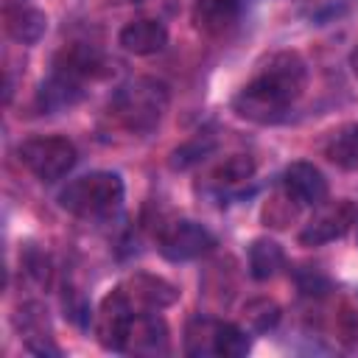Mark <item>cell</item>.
<instances>
[{
  "label": "cell",
  "instance_id": "6da1fadb",
  "mask_svg": "<svg viewBox=\"0 0 358 358\" xmlns=\"http://www.w3.org/2000/svg\"><path fill=\"white\" fill-rule=\"evenodd\" d=\"M308 84V64L296 50L274 53L232 98V112L241 120L271 126L280 123L302 98Z\"/></svg>",
  "mask_w": 358,
  "mask_h": 358
},
{
  "label": "cell",
  "instance_id": "7a4b0ae2",
  "mask_svg": "<svg viewBox=\"0 0 358 358\" xmlns=\"http://www.w3.org/2000/svg\"><path fill=\"white\" fill-rule=\"evenodd\" d=\"M168 103H171V92L165 81L151 76H137L117 87V92L112 95L109 112L126 131L148 134L165 117Z\"/></svg>",
  "mask_w": 358,
  "mask_h": 358
},
{
  "label": "cell",
  "instance_id": "3957f363",
  "mask_svg": "<svg viewBox=\"0 0 358 358\" xmlns=\"http://www.w3.org/2000/svg\"><path fill=\"white\" fill-rule=\"evenodd\" d=\"M123 179L115 171H90L59 190V207L76 218H109L123 204Z\"/></svg>",
  "mask_w": 358,
  "mask_h": 358
},
{
  "label": "cell",
  "instance_id": "277c9868",
  "mask_svg": "<svg viewBox=\"0 0 358 358\" xmlns=\"http://www.w3.org/2000/svg\"><path fill=\"white\" fill-rule=\"evenodd\" d=\"M17 157L31 176L50 185V182L64 179L73 171L78 151H76L73 140H67L62 134H39V137L22 140L17 148Z\"/></svg>",
  "mask_w": 358,
  "mask_h": 358
},
{
  "label": "cell",
  "instance_id": "5b68a950",
  "mask_svg": "<svg viewBox=\"0 0 358 358\" xmlns=\"http://www.w3.org/2000/svg\"><path fill=\"white\" fill-rule=\"evenodd\" d=\"M157 249L171 263H187L196 257H204L215 249V235L190 218H176L165 224L157 235Z\"/></svg>",
  "mask_w": 358,
  "mask_h": 358
},
{
  "label": "cell",
  "instance_id": "8992f818",
  "mask_svg": "<svg viewBox=\"0 0 358 358\" xmlns=\"http://www.w3.org/2000/svg\"><path fill=\"white\" fill-rule=\"evenodd\" d=\"M134 305L129 302L126 291L120 285H115L101 302H98V310L92 313V333H95V341L109 350V352H120L123 350V338H126V330H129V322L134 316Z\"/></svg>",
  "mask_w": 358,
  "mask_h": 358
},
{
  "label": "cell",
  "instance_id": "52a82bcc",
  "mask_svg": "<svg viewBox=\"0 0 358 358\" xmlns=\"http://www.w3.org/2000/svg\"><path fill=\"white\" fill-rule=\"evenodd\" d=\"M355 224H358V207L350 199L324 201L316 207V213L299 229V243L302 246H324V243L347 235Z\"/></svg>",
  "mask_w": 358,
  "mask_h": 358
},
{
  "label": "cell",
  "instance_id": "ba28073f",
  "mask_svg": "<svg viewBox=\"0 0 358 358\" xmlns=\"http://www.w3.org/2000/svg\"><path fill=\"white\" fill-rule=\"evenodd\" d=\"M168 350H171V333H168V322L159 316V310H137L129 322L120 352L154 358V355H165Z\"/></svg>",
  "mask_w": 358,
  "mask_h": 358
},
{
  "label": "cell",
  "instance_id": "9c48e42d",
  "mask_svg": "<svg viewBox=\"0 0 358 358\" xmlns=\"http://www.w3.org/2000/svg\"><path fill=\"white\" fill-rule=\"evenodd\" d=\"M280 187H282L299 207H313V210H316L319 204H324V201H327V193H330L324 173H322L313 162H305V159L291 162V165L282 171Z\"/></svg>",
  "mask_w": 358,
  "mask_h": 358
},
{
  "label": "cell",
  "instance_id": "30bf717a",
  "mask_svg": "<svg viewBox=\"0 0 358 358\" xmlns=\"http://www.w3.org/2000/svg\"><path fill=\"white\" fill-rule=\"evenodd\" d=\"M53 70L87 84V81L103 78V76L109 73V62H106V56L101 53V48H95V45H90V42H70V45H64V48L56 53Z\"/></svg>",
  "mask_w": 358,
  "mask_h": 358
},
{
  "label": "cell",
  "instance_id": "8fae6325",
  "mask_svg": "<svg viewBox=\"0 0 358 358\" xmlns=\"http://www.w3.org/2000/svg\"><path fill=\"white\" fill-rule=\"evenodd\" d=\"M120 288L126 291L134 310H165L179 299V288L173 282L148 271L131 274L126 282H120Z\"/></svg>",
  "mask_w": 358,
  "mask_h": 358
},
{
  "label": "cell",
  "instance_id": "7c38bea8",
  "mask_svg": "<svg viewBox=\"0 0 358 358\" xmlns=\"http://www.w3.org/2000/svg\"><path fill=\"white\" fill-rule=\"evenodd\" d=\"M117 45L131 56H154L168 45V28L162 20L140 14L120 28Z\"/></svg>",
  "mask_w": 358,
  "mask_h": 358
},
{
  "label": "cell",
  "instance_id": "4fadbf2b",
  "mask_svg": "<svg viewBox=\"0 0 358 358\" xmlns=\"http://www.w3.org/2000/svg\"><path fill=\"white\" fill-rule=\"evenodd\" d=\"M255 171H257V165L249 154H232V157H227L224 162H218L213 168L207 182H210V190L218 199H235L255 179Z\"/></svg>",
  "mask_w": 358,
  "mask_h": 358
},
{
  "label": "cell",
  "instance_id": "5bb4252c",
  "mask_svg": "<svg viewBox=\"0 0 358 358\" xmlns=\"http://www.w3.org/2000/svg\"><path fill=\"white\" fill-rule=\"evenodd\" d=\"M6 34L20 45H36L48 31V17L28 0H8L3 8Z\"/></svg>",
  "mask_w": 358,
  "mask_h": 358
},
{
  "label": "cell",
  "instance_id": "9a60e30c",
  "mask_svg": "<svg viewBox=\"0 0 358 358\" xmlns=\"http://www.w3.org/2000/svg\"><path fill=\"white\" fill-rule=\"evenodd\" d=\"M84 81H76L64 73H50L39 90H36V109L42 115H56V112H64L70 106H76L81 98H84Z\"/></svg>",
  "mask_w": 358,
  "mask_h": 358
},
{
  "label": "cell",
  "instance_id": "2e32d148",
  "mask_svg": "<svg viewBox=\"0 0 358 358\" xmlns=\"http://www.w3.org/2000/svg\"><path fill=\"white\" fill-rule=\"evenodd\" d=\"M241 8H243V0H196L193 25L207 36H221L235 28Z\"/></svg>",
  "mask_w": 358,
  "mask_h": 358
},
{
  "label": "cell",
  "instance_id": "e0dca14e",
  "mask_svg": "<svg viewBox=\"0 0 358 358\" xmlns=\"http://www.w3.org/2000/svg\"><path fill=\"white\" fill-rule=\"evenodd\" d=\"M17 330L25 341V347L34 352V355H59L62 350L56 347L53 336H50V327H48V319H45V310L34 302L28 305H20L17 310Z\"/></svg>",
  "mask_w": 358,
  "mask_h": 358
},
{
  "label": "cell",
  "instance_id": "ac0fdd59",
  "mask_svg": "<svg viewBox=\"0 0 358 358\" xmlns=\"http://www.w3.org/2000/svg\"><path fill=\"white\" fill-rule=\"evenodd\" d=\"M285 268V249L271 238H255L249 243V274L257 282L277 277Z\"/></svg>",
  "mask_w": 358,
  "mask_h": 358
},
{
  "label": "cell",
  "instance_id": "d6986e66",
  "mask_svg": "<svg viewBox=\"0 0 358 358\" xmlns=\"http://www.w3.org/2000/svg\"><path fill=\"white\" fill-rule=\"evenodd\" d=\"M327 162H333L341 171H355L358 168V123H344L333 129L322 145Z\"/></svg>",
  "mask_w": 358,
  "mask_h": 358
},
{
  "label": "cell",
  "instance_id": "ffe728a7",
  "mask_svg": "<svg viewBox=\"0 0 358 358\" xmlns=\"http://www.w3.org/2000/svg\"><path fill=\"white\" fill-rule=\"evenodd\" d=\"M218 322H221V319L196 313V316L187 322V327H185V352L193 355V358L215 355V333H218Z\"/></svg>",
  "mask_w": 358,
  "mask_h": 358
},
{
  "label": "cell",
  "instance_id": "44dd1931",
  "mask_svg": "<svg viewBox=\"0 0 358 358\" xmlns=\"http://www.w3.org/2000/svg\"><path fill=\"white\" fill-rule=\"evenodd\" d=\"M280 316H282V308H280L274 299H268V296H255V299H249V302L243 305V313H241L243 327L252 330V333L274 330L277 322H280Z\"/></svg>",
  "mask_w": 358,
  "mask_h": 358
},
{
  "label": "cell",
  "instance_id": "7402d4cb",
  "mask_svg": "<svg viewBox=\"0 0 358 358\" xmlns=\"http://www.w3.org/2000/svg\"><path fill=\"white\" fill-rule=\"evenodd\" d=\"M299 210H302V207L280 187V193H274V196L266 199V204H263V210H260V221H263L266 227H271V229H288V227L296 221Z\"/></svg>",
  "mask_w": 358,
  "mask_h": 358
},
{
  "label": "cell",
  "instance_id": "603a6c76",
  "mask_svg": "<svg viewBox=\"0 0 358 358\" xmlns=\"http://www.w3.org/2000/svg\"><path fill=\"white\" fill-rule=\"evenodd\" d=\"M252 347L249 341V330L243 324L235 322H218V333H215V358H241L246 355Z\"/></svg>",
  "mask_w": 358,
  "mask_h": 358
},
{
  "label": "cell",
  "instance_id": "cb8c5ba5",
  "mask_svg": "<svg viewBox=\"0 0 358 358\" xmlns=\"http://www.w3.org/2000/svg\"><path fill=\"white\" fill-rule=\"evenodd\" d=\"M213 148H215V137H213L210 131H199V134H193L185 145H179V148L171 154V168L185 171V168H190L193 162H201Z\"/></svg>",
  "mask_w": 358,
  "mask_h": 358
},
{
  "label": "cell",
  "instance_id": "d4e9b609",
  "mask_svg": "<svg viewBox=\"0 0 358 358\" xmlns=\"http://www.w3.org/2000/svg\"><path fill=\"white\" fill-rule=\"evenodd\" d=\"M134 6L145 14V17H157V20H165L176 11L179 0H134Z\"/></svg>",
  "mask_w": 358,
  "mask_h": 358
},
{
  "label": "cell",
  "instance_id": "484cf974",
  "mask_svg": "<svg viewBox=\"0 0 358 358\" xmlns=\"http://www.w3.org/2000/svg\"><path fill=\"white\" fill-rule=\"evenodd\" d=\"M350 64H352V73L358 76V48H355V50L350 53Z\"/></svg>",
  "mask_w": 358,
  "mask_h": 358
},
{
  "label": "cell",
  "instance_id": "4316f807",
  "mask_svg": "<svg viewBox=\"0 0 358 358\" xmlns=\"http://www.w3.org/2000/svg\"><path fill=\"white\" fill-rule=\"evenodd\" d=\"M355 227H358V224H355Z\"/></svg>",
  "mask_w": 358,
  "mask_h": 358
}]
</instances>
